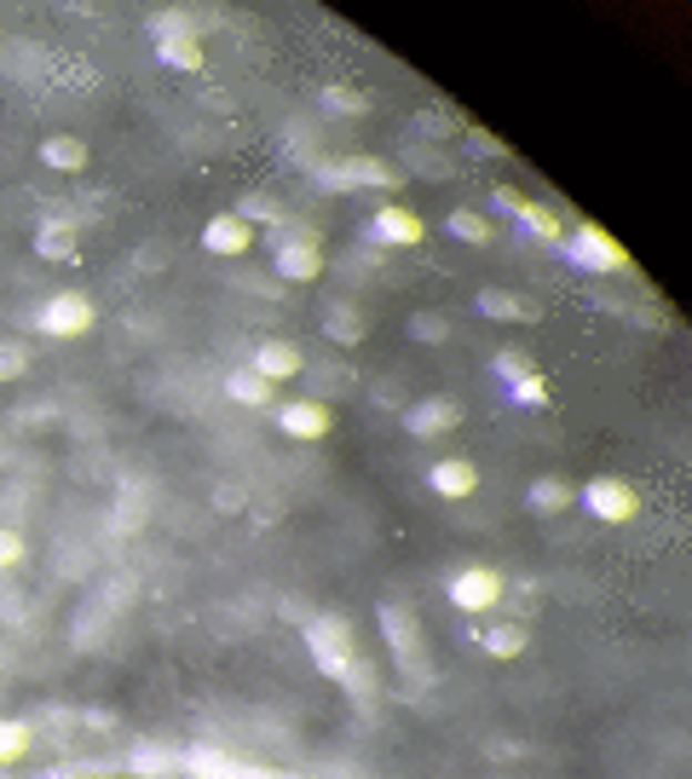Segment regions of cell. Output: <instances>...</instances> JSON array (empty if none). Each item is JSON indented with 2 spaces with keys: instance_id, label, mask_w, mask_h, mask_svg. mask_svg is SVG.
I'll use <instances>...</instances> for the list:
<instances>
[{
  "instance_id": "25",
  "label": "cell",
  "mask_w": 692,
  "mask_h": 779,
  "mask_svg": "<svg viewBox=\"0 0 692 779\" xmlns=\"http://www.w3.org/2000/svg\"><path fill=\"white\" fill-rule=\"evenodd\" d=\"M231 214H243L248 225H283V220H288V214H283V202L260 196V191H254V196H243V209H231Z\"/></svg>"
},
{
  "instance_id": "7",
  "label": "cell",
  "mask_w": 692,
  "mask_h": 779,
  "mask_svg": "<svg viewBox=\"0 0 692 779\" xmlns=\"http://www.w3.org/2000/svg\"><path fill=\"white\" fill-rule=\"evenodd\" d=\"M577 497H583V508H589L594 519H612V526H623V519L641 514V497H634L629 479H589Z\"/></svg>"
},
{
  "instance_id": "20",
  "label": "cell",
  "mask_w": 692,
  "mask_h": 779,
  "mask_svg": "<svg viewBox=\"0 0 692 779\" xmlns=\"http://www.w3.org/2000/svg\"><path fill=\"white\" fill-rule=\"evenodd\" d=\"M35 254L41 260H75V220H41Z\"/></svg>"
},
{
  "instance_id": "21",
  "label": "cell",
  "mask_w": 692,
  "mask_h": 779,
  "mask_svg": "<svg viewBox=\"0 0 692 779\" xmlns=\"http://www.w3.org/2000/svg\"><path fill=\"white\" fill-rule=\"evenodd\" d=\"M225 393L237 398V404H254V411H260V404H272L277 382H266V375L248 364V370H231V375H225Z\"/></svg>"
},
{
  "instance_id": "15",
  "label": "cell",
  "mask_w": 692,
  "mask_h": 779,
  "mask_svg": "<svg viewBox=\"0 0 692 779\" xmlns=\"http://www.w3.org/2000/svg\"><path fill=\"white\" fill-rule=\"evenodd\" d=\"M427 485L432 490H439V497H474V490H479V468H474V462H461V456H450V462H439V468H432L427 474Z\"/></svg>"
},
{
  "instance_id": "8",
  "label": "cell",
  "mask_w": 692,
  "mask_h": 779,
  "mask_svg": "<svg viewBox=\"0 0 692 779\" xmlns=\"http://www.w3.org/2000/svg\"><path fill=\"white\" fill-rule=\"evenodd\" d=\"M502 571H490V566H468V571H456L450 577V606H461V613H490V606L502 600Z\"/></svg>"
},
{
  "instance_id": "30",
  "label": "cell",
  "mask_w": 692,
  "mask_h": 779,
  "mask_svg": "<svg viewBox=\"0 0 692 779\" xmlns=\"http://www.w3.org/2000/svg\"><path fill=\"white\" fill-rule=\"evenodd\" d=\"M29 370V346L23 341H0V382H18Z\"/></svg>"
},
{
  "instance_id": "2",
  "label": "cell",
  "mask_w": 692,
  "mask_h": 779,
  "mask_svg": "<svg viewBox=\"0 0 692 779\" xmlns=\"http://www.w3.org/2000/svg\"><path fill=\"white\" fill-rule=\"evenodd\" d=\"M144 29H151V41H156V52H162V64L185 70V75L202 70V41H196V23H191V18H180V12H156Z\"/></svg>"
},
{
  "instance_id": "12",
  "label": "cell",
  "mask_w": 692,
  "mask_h": 779,
  "mask_svg": "<svg viewBox=\"0 0 692 779\" xmlns=\"http://www.w3.org/2000/svg\"><path fill=\"white\" fill-rule=\"evenodd\" d=\"M272 260H277V277L312 283L324 272V243H272Z\"/></svg>"
},
{
  "instance_id": "33",
  "label": "cell",
  "mask_w": 692,
  "mask_h": 779,
  "mask_svg": "<svg viewBox=\"0 0 692 779\" xmlns=\"http://www.w3.org/2000/svg\"><path fill=\"white\" fill-rule=\"evenodd\" d=\"M18 560H23V537H18L12 526H0V571L18 566Z\"/></svg>"
},
{
  "instance_id": "17",
  "label": "cell",
  "mask_w": 692,
  "mask_h": 779,
  "mask_svg": "<svg viewBox=\"0 0 692 779\" xmlns=\"http://www.w3.org/2000/svg\"><path fill=\"white\" fill-rule=\"evenodd\" d=\"M254 370L266 375V382H288V375L301 370V346H295V341H260Z\"/></svg>"
},
{
  "instance_id": "18",
  "label": "cell",
  "mask_w": 692,
  "mask_h": 779,
  "mask_svg": "<svg viewBox=\"0 0 692 779\" xmlns=\"http://www.w3.org/2000/svg\"><path fill=\"white\" fill-rule=\"evenodd\" d=\"M41 162L58 168V173H81L86 168V144L75 133H47L41 139Z\"/></svg>"
},
{
  "instance_id": "22",
  "label": "cell",
  "mask_w": 692,
  "mask_h": 779,
  "mask_svg": "<svg viewBox=\"0 0 692 779\" xmlns=\"http://www.w3.org/2000/svg\"><path fill=\"white\" fill-rule=\"evenodd\" d=\"M571 503H577V485H571V479H554V474H548V479L531 485V508H537V514H560V508H571Z\"/></svg>"
},
{
  "instance_id": "14",
  "label": "cell",
  "mask_w": 692,
  "mask_h": 779,
  "mask_svg": "<svg viewBox=\"0 0 692 779\" xmlns=\"http://www.w3.org/2000/svg\"><path fill=\"white\" fill-rule=\"evenodd\" d=\"M277 427L288 433V439H324V433H329V411L317 398H295V404H283V411H277Z\"/></svg>"
},
{
  "instance_id": "9",
  "label": "cell",
  "mask_w": 692,
  "mask_h": 779,
  "mask_svg": "<svg viewBox=\"0 0 692 779\" xmlns=\"http://www.w3.org/2000/svg\"><path fill=\"white\" fill-rule=\"evenodd\" d=\"M381 629H387V641H393V658L404 664V670H427V652H421V629L410 613H398V606H381Z\"/></svg>"
},
{
  "instance_id": "6",
  "label": "cell",
  "mask_w": 692,
  "mask_h": 779,
  "mask_svg": "<svg viewBox=\"0 0 692 779\" xmlns=\"http://www.w3.org/2000/svg\"><path fill=\"white\" fill-rule=\"evenodd\" d=\"M93 324H99V306L86 301V295H52V301L41 306V335H52V341L86 335Z\"/></svg>"
},
{
  "instance_id": "27",
  "label": "cell",
  "mask_w": 692,
  "mask_h": 779,
  "mask_svg": "<svg viewBox=\"0 0 692 779\" xmlns=\"http://www.w3.org/2000/svg\"><path fill=\"white\" fill-rule=\"evenodd\" d=\"M445 335H450V317H445V312H416V317H410V341L439 346Z\"/></svg>"
},
{
  "instance_id": "3",
  "label": "cell",
  "mask_w": 692,
  "mask_h": 779,
  "mask_svg": "<svg viewBox=\"0 0 692 779\" xmlns=\"http://www.w3.org/2000/svg\"><path fill=\"white\" fill-rule=\"evenodd\" d=\"M312 173H317V185H329V191H358V185H381V191H393V185H404V168H393V162H375V156L317 162Z\"/></svg>"
},
{
  "instance_id": "24",
  "label": "cell",
  "mask_w": 692,
  "mask_h": 779,
  "mask_svg": "<svg viewBox=\"0 0 692 779\" xmlns=\"http://www.w3.org/2000/svg\"><path fill=\"white\" fill-rule=\"evenodd\" d=\"M180 768H185V773H202V779H225V773H231V768H237V762H231V757H225V750H208V745H191V750H185V757H180Z\"/></svg>"
},
{
  "instance_id": "10",
  "label": "cell",
  "mask_w": 692,
  "mask_h": 779,
  "mask_svg": "<svg viewBox=\"0 0 692 779\" xmlns=\"http://www.w3.org/2000/svg\"><path fill=\"white\" fill-rule=\"evenodd\" d=\"M404 427H410V439H439V433L461 427V404H450V398H421V404H410V411H404Z\"/></svg>"
},
{
  "instance_id": "23",
  "label": "cell",
  "mask_w": 692,
  "mask_h": 779,
  "mask_svg": "<svg viewBox=\"0 0 692 779\" xmlns=\"http://www.w3.org/2000/svg\"><path fill=\"white\" fill-rule=\"evenodd\" d=\"M364 330H369V324H364V317H358L353 306H329V312H324V335H329V341H340V346H358V341H364Z\"/></svg>"
},
{
  "instance_id": "29",
  "label": "cell",
  "mask_w": 692,
  "mask_h": 779,
  "mask_svg": "<svg viewBox=\"0 0 692 779\" xmlns=\"http://www.w3.org/2000/svg\"><path fill=\"white\" fill-rule=\"evenodd\" d=\"M29 750V721H0V762H18Z\"/></svg>"
},
{
  "instance_id": "26",
  "label": "cell",
  "mask_w": 692,
  "mask_h": 779,
  "mask_svg": "<svg viewBox=\"0 0 692 779\" xmlns=\"http://www.w3.org/2000/svg\"><path fill=\"white\" fill-rule=\"evenodd\" d=\"M445 225H450V237H461V243H490V220L474 214V209H456Z\"/></svg>"
},
{
  "instance_id": "32",
  "label": "cell",
  "mask_w": 692,
  "mask_h": 779,
  "mask_svg": "<svg viewBox=\"0 0 692 779\" xmlns=\"http://www.w3.org/2000/svg\"><path fill=\"white\" fill-rule=\"evenodd\" d=\"M497 375L502 382H519V375H531V358L519 353V346H508V353H497Z\"/></svg>"
},
{
  "instance_id": "16",
  "label": "cell",
  "mask_w": 692,
  "mask_h": 779,
  "mask_svg": "<svg viewBox=\"0 0 692 779\" xmlns=\"http://www.w3.org/2000/svg\"><path fill=\"white\" fill-rule=\"evenodd\" d=\"M479 312L485 317H508V324H537L542 306L526 295H508V289H479Z\"/></svg>"
},
{
  "instance_id": "28",
  "label": "cell",
  "mask_w": 692,
  "mask_h": 779,
  "mask_svg": "<svg viewBox=\"0 0 692 779\" xmlns=\"http://www.w3.org/2000/svg\"><path fill=\"white\" fill-rule=\"evenodd\" d=\"M324 110H346V115H358V110H369V99L358 93V87H346V81H329V87H324Z\"/></svg>"
},
{
  "instance_id": "19",
  "label": "cell",
  "mask_w": 692,
  "mask_h": 779,
  "mask_svg": "<svg viewBox=\"0 0 692 779\" xmlns=\"http://www.w3.org/2000/svg\"><path fill=\"white\" fill-rule=\"evenodd\" d=\"M526 641H531L526 618H513V624H497V629H479V647H485L490 658H519V652H526Z\"/></svg>"
},
{
  "instance_id": "35",
  "label": "cell",
  "mask_w": 692,
  "mask_h": 779,
  "mask_svg": "<svg viewBox=\"0 0 692 779\" xmlns=\"http://www.w3.org/2000/svg\"><path fill=\"white\" fill-rule=\"evenodd\" d=\"M421 133H432V139H439V133H450V122H445L439 110H427V115H421Z\"/></svg>"
},
{
  "instance_id": "13",
  "label": "cell",
  "mask_w": 692,
  "mask_h": 779,
  "mask_svg": "<svg viewBox=\"0 0 692 779\" xmlns=\"http://www.w3.org/2000/svg\"><path fill=\"white\" fill-rule=\"evenodd\" d=\"M369 237L375 243H404V249H416L421 237H427V225L410 214V209H375V220H369Z\"/></svg>"
},
{
  "instance_id": "5",
  "label": "cell",
  "mask_w": 692,
  "mask_h": 779,
  "mask_svg": "<svg viewBox=\"0 0 692 779\" xmlns=\"http://www.w3.org/2000/svg\"><path fill=\"white\" fill-rule=\"evenodd\" d=\"M490 202H497V209H508L519 225L531 231V237H542V243H566V225H560V214H554V209H542V202H531L526 191L497 185V191H490Z\"/></svg>"
},
{
  "instance_id": "34",
  "label": "cell",
  "mask_w": 692,
  "mask_h": 779,
  "mask_svg": "<svg viewBox=\"0 0 692 779\" xmlns=\"http://www.w3.org/2000/svg\"><path fill=\"white\" fill-rule=\"evenodd\" d=\"M461 139H468V151H474V156H502V139H490V133H479V128H468Z\"/></svg>"
},
{
  "instance_id": "11",
  "label": "cell",
  "mask_w": 692,
  "mask_h": 779,
  "mask_svg": "<svg viewBox=\"0 0 692 779\" xmlns=\"http://www.w3.org/2000/svg\"><path fill=\"white\" fill-rule=\"evenodd\" d=\"M202 249L208 254H248L254 249V225L243 220V214H214L208 225H202Z\"/></svg>"
},
{
  "instance_id": "4",
  "label": "cell",
  "mask_w": 692,
  "mask_h": 779,
  "mask_svg": "<svg viewBox=\"0 0 692 779\" xmlns=\"http://www.w3.org/2000/svg\"><path fill=\"white\" fill-rule=\"evenodd\" d=\"M566 254H571L583 272H606V277H612V272H629V254H623L612 237H606V231H594V225H577L571 237H566Z\"/></svg>"
},
{
  "instance_id": "1",
  "label": "cell",
  "mask_w": 692,
  "mask_h": 779,
  "mask_svg": "<svg viewBox=\"0 0 692 779\" xmlns=\"http://www.w3.org/2000/svg\"><path fill=\"white\" fill-rule=\"evenodd\" d=\"M306 647H312V658H317V670H324L329 681H340L346 692H369V676H364V664H358V647H353V624L346 618H312L306 624Z\"/></svg>"
},
{
  "instance_id": "31",
  "label": "cell",
  "mask_w": 692,
  "mask_h": 779,
  "mask_svg": "<svg viewBox=\"0 0 692 779\" xmlns=\"http://www.w3.org/2000/svg\"><path fill=\"white\" fill-rule=\"evenodd\" d=\"M508 398L513 404H548V382L531 370V375H519V382H508Z\"/></svg>"
}]
</instances>
